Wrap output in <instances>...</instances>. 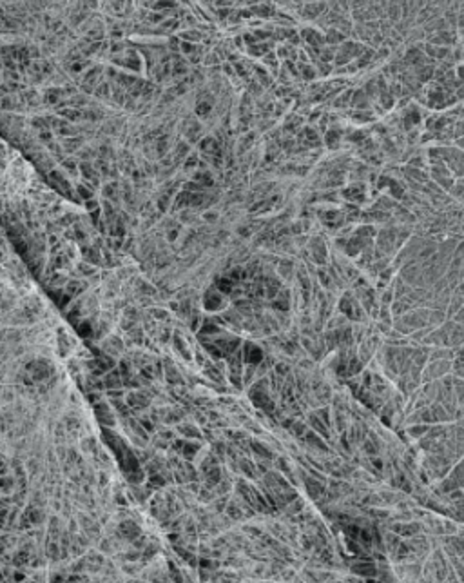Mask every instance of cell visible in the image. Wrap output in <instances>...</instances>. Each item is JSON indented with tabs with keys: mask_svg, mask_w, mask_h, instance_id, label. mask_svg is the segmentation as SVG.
<instances>
[{
	"mask_svg": "<svg viewBox=\"0 0 464 583\" xmlns=\"http://www.w3.org/2000/svg\"><path fill=\"white\" fill-rule=\"evenodd\" d=\"M173 449H176V452H180V454H182L183 458H187V460H192V458L196 456V451L200 449V445L178 440V442L173 443Z\"/></svg>",
	"mask_w": 464,
	"mask_h": 583,
	"instance_id": "8fae6325",
	"label": "cell"
},
{
	"mask_svg": "<svg viewBox=\"0 0 464 583\" xmlns=\"http://www.w3.org/2000/svg\"><path fill=\"white\" fill-rule=\"evenodd\" d=\"M165 483H167V481L163 480V476H161L160 473H154V474H151V476H149V487H151V489H156V487H163Z\"/></svg>",
	"mask_w": 464,
	"mask_h": 583,
	"instance_id": "f1b7e54d",
	"label": "cell"
},
{
	"mask_svg": "<svg viewBox=\"0 0 464 583\" xmlns=\"http://www.w3.org/2000/svg\"><path fill=\"white\" fill-rule=\"evenodd\" d=\"M180 433H183L185 436H190V438H200V431L194 429V427H187V425H180L178 427Z\"/></svg>",
	"mask_w": 464,
	"mask_h": 583,
	"instance_id": "4dcf8cb0",
	"label": "cell"
},
{
	"mask_svg": "<svg viewBox=\"0 0 464 583\" xmlns=\"http://www.w3.org/2000/svg\"><path fill=\"white\" fill-rule=\"evenodd\" d=\"M203 478H205V487L216 489L218 483L221 481V469L218 467V465H214V467L209 469L207 473H203Z\"/></svg>",
	"mask_w": 464,
	"mask_h": 583,
	"instance_id": "7c38bea8",
	"label": "cell"
},
{
	"mask_svg": "<svg viewBox=\"0 0 464 583\" xmlns=\"http://www.w3.org/2000/svg\"><path fill=\"white\" fill-rule=\"evenodd\" d=\"M243 531H245V532H249V534H252V536H261V529L252 527V525H247V527H245Z\"/></svg>",
	"mask_w": 464,
	"mask_h": 583,
	"instance_id": "d590c367",
	"label": "cell"
},
{
	"mask_svg": "<svg viewBox=\"0 0 464 583\" xmlns=\"http://www.w3.org/2000/svg\"><path fill=\"white\" fill-rule=\"evenodd\" d=\"M140 423H142V425H144V429L151 431V433H152V431H156V427L152 425V421L149 420V418H144V416H142V418H140Z\"/></svg>",
	"mask_w": 464,
	"mask_h": 583,
	"instance_id": "e575fe53",
	"label": "cell"
},
{
	"mask_svg": "<svg viewBox=\"0 0 464 583\" xmlns=\"http://www.w3.org/2000/svg\"><path fill=\"white\" fill-rule=\"evenodd\" d=\"M428 431H430V427H428V425H419V427H410L408 433L412 434L414 438H421V434L428 433Z\"/></svg>",
	"mask_w": 464,
	"mask_h": 583,
	"instance_id": "1f68e13d",
	"label": "cell"
},
{
	"mask_svg": "<svg viewBox=\"0 0 464 583\" xmlns=\"http://www.w3.org/2000/svg\"><path fill=\"white\" fill-rule=\"evenodd\" d=\"M290 434L292 436H294V438H301V436H305V431H307V423H305V421H295L294 420V423H292V427L290 429Z\"/></svg>",
	"mask_w": 464,
	"mask_h": 583,
	"instance_id": "4316f807",
	"label": "cell"
},
{
	"mask_svg": "<svg viewBox=\"0 0 464 583\" xmlns=\"http://www.w3.org/2000/svg\"><path fill=\"white\" fill-rule=\"evenodd\" d=\"M428 42L430 44H435V46H455L457 44V33L453 29H443V31H437V33L430 35V39H428Z\"/></svg>",
	"mask_w": 464,
	"mask_h": 583,
	"instance_id": "3957f363",
	"label": "cell"
},
{
	"mask_svg": "<svg viewBox=\"0 0 464 583\" xmlns=\"http://www.w3.org/2000/svg\"><path fill=\"white\" fill-rule=\"evenodd\" d=\"M102 347H104V349H106L107 353H111V354H118V353H122V351H123L122 340H120V338H116V336H109L106 342H102Z\"/></svg>",
	"mask_w": 464,
	"mask_h": 583,
	"instance_id": "5bb4252c",
	"label": "cell"
},
{
	"mask_svg": "<svg viewBox=\"0 0 464 583\" xmlns=\"http://www.w3.org/2000/svg\"><path fill=\"white\" fill-rule=\"evenodd\" d=\"M300 367L301 369H310V367H312V362H310V360H301Z\"/></svg>",
	"mask_w": 464,
	"mask_h": 583,
	"instance_id": "60d3db41",
	"label": "cell"
},
{
	"mask_svg": "<svg viewBox=\"0 0 464 583\" xmlns=\"http://www.w3.org/2000/svg\"><path fill=\"white\" fill-rule=\"evenodd\" d=\"M243 360L247 362V365H259L263 360V351L261 347H257L254 344H245L243 345Z\"/></svg>",
	"mask_w": 464,
	"mask_h": 583,
	"instance_id": "5b68a950",
	"label": "cell"
},
{
	"mask_svg": "<svg viewBox=\"0 0 464 583\" xmlns=\"http://www.w3.org/2000/svg\"><path fill=\"white\" fill-rule=\"evenodd\" d=\"M455 71H457V77H459V80H462V82H464V62L459 66V68L455 69Z\"/></svg>",
	"mask_w": 464,
	"mask_h": 583,
	"instance_id": "f35d334b",
	"label": "cell"
},
{
	"mask_svg": "<svg viewBox=\"0 0 464 583\" xmlns=\"http://www.w3.org/2000/svg\"><path fill=\"white\" fill-rule=\"evenodd\" d=\"M205 309H209V311H216V309H220L223 303H221V296L218 293H214V291H207V294H205Z\"/></svg>",
	"mask_w": 464,
	"mask_h": 583,
	"instance_id": "9a60e30c",
	"label": "cell"
},
{
	"mask_svg": "<svg viewBox=\"0 0 464 583\" xmlns=\"http://www.w3.org/2000/svg\"><path fill=\"white\" fill-rule=\"evenodd\" d=\"M377 567L374 565V563L372 562H357V563H354V565H352V572H354V574H359V576H363V578H374V576H377Z\"/></svg>",
	"mask_w": 464,
	"mask_h": 583,
	"instance_id": "30bf717a",
	"label": "cell"
},
{
	"mask_svg": "<svg viewBox=\"0 0 464 583\" xmlns=\"http://www.w3.org/2000/svg\"><path fill=\"white\" fill-rule=\"evenodd\" d=\"M455 142H457V147L464 151V135H462V136H459V138H457Z\"/></svg>",
	"mask_w": 464,
	"mask_h": 583,
	"instance_id": "7bdbcfd3",
	"label": "cell"
},
{
	"mask_svg": "<svg viewBox=\"0 0 464 583\" xmlns=\"http://www.w3.org/2000/svg\"><path fill=\"white\" fill-rule=\"evenodd\" d=\"M17 511H18L17 507H13V509H11V518H9V519H13V518H15V516H17ZM9 525H11V521H6V524H4V529H6V531H8V529H9Z\"/></svg>",
	"mask_w": 464,
	"mask_h": 583,
	"instance_id": "74e56055",
	"label": "cell"
},
{
	"mask_svg": "<svg viewBox=\"0 0 464 583\" xmlns=\"http://www.w3.org/2000/svg\"><path fill=\"white\" fill-rule=\"evenodd\" d=\"M453 320H455L457 324H462V325H464V305L460 307V309L455 313V315H453Z\"/></svg>",
	"mask_w": 464,
	"mask_h": 583,
	"instance_id": "8d00e7d4",
	"label": "cell"
},
{
	"mask_svg": "<svg viewBox=\"0 0 464 583\" xmlns=\"http://www.w3.org/2000/svg\"><path fill=\"white\" fill-rule=\"evenodd\" d=\"M250 447H252V451L256 452L259 458H263V460H272V458H274V454H270V449L267 447V445H263V443L256 442V440L250 442Z\"/></svg>",
	"mask_w": 464,
	"mask_h": 583,
	"instance_id": "ffe728a7",
	"label": "cell"
},
{
	"mask_svg": "<svg viewBox=\"0 0 464 583\" xmlns=\"http://www.w3.org/2000/svg\"><path fill=\"white\" fill-rule=\"evenodd\" d=\"M198 494H200V496H198V498H200V502H203V503H209V502H212V500H214V494H216V493L212 494V493H211V489H209V487H205V485H203V489H200V493H198Z\"/></svg>",
	"mask_w": 464,
	"mask_h": 583,
	"instance_id": "f546056e",
	"label": "cell"
},
{
	"mask_svg": "<svg viewBox=\"0 0 464 583\" xmlns=\"http://www.w3.org/2000/svg\"><path fill=\"white\" fill-rule=\"evenodd\" d=\"M303 483H305V489H307L308 496L314 498V500L321 498L323 493H325V485H323L325 481H321L319 478H316V480H314V478H305Z\"/></svg>",
	"mask_w": 464,
	"mask_h": 583,
	"instance_id": "52a82bcc",
	"label": "cell"
},
{
	"mask_svg": "<svg viewBox=\"0 0 464 583\" xmlns=\"http://www.w3.org/2000/svg\"><path fill=\"white\" fill-rule=\"evenodd\" d=\"M450 193H452V196L457 198V200H464V178L457 180L452 186V189H450Z\"/></svg>",
	"mask_w": 464,
	"mask_h": 583,
	"instance_id": "484cf974",
	"label": "cell"
},
{
	"mask_svg": "<svg viewBox=\"0 0 464 583\" xmlns=\"http://www.w3.org/2000/svg\"><path fill=\"white\" fill-rule=\"evenodd\" d=\"M94 413H96L98 421H100V423H104V425L113 427L114 423H116V420H114L113 413H111L109 405L104 404V402H100V404H94Z\"/></svg>",
	"mask_w": 464,
	"mask_h": 583,
	"instance_id": "ba28073f",
	"label": "cell"
},
{
	"mask_svg": "<svg viewBox=\"0 0 464 583\" xmlns=\"http://www.w3.org/2000/svg\"><path fill=\"white\" fill-rule=\"evenodd\" d=\"M240 467H241V473L247 478H250V480H256L257 478V467L250 460H245V458L240 460Z\"/></svg>",
	"mask_w": 464,
	"mask_h": 583,
	"instance_id": "44dd1931",
	"label": "cell"
},
{
	"mask_svg": "<svg viewBox=\"0 0 464 583\" xmlns=\"http://www.w3.org/2000/svg\"><path fill=\"white\" fill-rule=\"evenodd\" d=\"M78 332H80L82 336H91V334H93V327H91V325L87 324V322H84V324L82 325H78Z\"/></svg>",
	"mask_w": 464,
	"mask_h": 583,
	"instance_id": "d6a6232c",
	"label": "cell"
},
{
	"mask_svg": "<svg viewBox=\"0 0 464 583\" xmlns=\"http://www.w3.org/2000/svg\"><path fill=\"white\" fill-rule=\"evenodd\" d=\"M308 423H310V425H312L314 429L317 431V433H321L326 440H328L330 434H328V431H326V427H328V425H326L325 421L321 420L319 414H308Z\"/></svg>",
	"mask_w": 464,
	"mask_h": 583,
	"instance_id": "e0dca14e",
	"label": "cell"
},
{
	"mask_svg": "<svg viewBox=\"0 0 464 583\" xmlns=\"http://www.w3.org/2000/svg\"><path fill=\"white\" fill-rule=\"evenodd\" d=\"M305 442H307L308 445H312L314 449H317V451H319V449H321V451H323V452H328V447H326L325 443L321 442V440L317 438V436H316V434H314V433H308V434H307V438H305Z\"/></svg>",
	"mask_w": 464,
	"mask_h": 583,
	"instance_id": "cb8c5ba5",
	"label": "cell"
},
{
	"mask_svg": "<svg viewBox=\"0 0 464 583\" xmlns=\"http://www.w3.org/2000/svg\"><path fill=\"white\" fill-rule=\"evenodd\" d=\"M116 531H118V534L123 538V540H129V541H135L136 538L142 534V529L138 527V524H135V521H131V519L122 521Z\"/></svg>",
	"mask_w": 464,
	"mask_h": 583,
	"instance_id": "277c9868",
	"label": "cell"
},
{
	"mask_svg": "<svg viewBox=\"0 0 464 583\" xmlns=\"http://www.w3.org/2000/svg\"><path fill=\"white\" fill-rule=\"evenodd\" d=\"M406 175H408L410 178L417 180V182H428V175L422 173L421 169H417V167H408V169H406Z\"/></svg>",
	"mask_w": 464,
	"mask_h": 583,
	"instance_id": "83f0119b",
	"label": "cell"
},
{
	"mask_svg": "<svg viewBox=\"0 0 464 583\" xmlns=\"http://www.w3.org/2000/svg\"><path fill=\"white\" fill-rule=\"evenodd\" d=\"M69 531L76 532V519H71V521H69Z\"/></svg>",
	"mask_w": 464,
	"mask_h": 583,
	"instance_id": "ee69618b",
	"label": "cell"
},
{
	"mask_svg": "<svg viewBox=\"0 0 464 583\" xmlns=\"http://www.w3.org/2000/svg\"><path fill=\"white\" fill-rule=\"evenodd\" d=\"M453 394H455V400L459 402L460 405H464V382L462 380H453Z\"/></svg>",
	"mask_w": 464,
	"mask_h": 583,
	"instance_id": "d4e9b609",
	"label": "cell"
},
{
	"mask_svg": "<svg viewBox=\"0 0 464 583\" xmlns=\"http://www.w3.org/2000/svg\"><path fill=\"white\" fill-rule=\"evenodd\" d=\"M104 383H106L107 389H114V387H120V385H123L122 373H120V371H111L109 375L106 376V380H104Z\"/></svg>",
	"mask_w": 464,
	"mask_h": 583,
	"instance_id": "d6986e66",
	"label": "cell"
},
{
	"mask_svg": "<svg viewBox=\"0 0 464 583\" xmlns=\"http://www.w3.org/2000/svg\"><path fill=\"white\" fill-rule=\"evenodd\" d=\"M408 545H410V549H412V553L419 554V556H424V554L430 550V545H428L426 538H412V540L408 541Z\"/></svg>",
	"mask_w": 464,
	"mask_h": 583,
	"instance_id": "4fadbf2b",
	"label": "cell"
},
{
	"mask_svg": "<svg viewBox=\"0 0 464 583\" xmlns=\"http://www.w3.org/2000/svg\"><path fill=\"white\" fill-rule=\"evenodd\" d=\"M165 369H167V375H165V380L169 383H174V385H178V383H183L182 376H180V373H178L176 369H174L173 363L167 360V365H165Z\"/></svg>",
	"mask_w": 464,
	"mask_h": 583,
	"instance_id": "7402d4cb",
	"label": "cell"
},
{
	"mask_svg": "<svg viewBox=\"0 0 464 583\" xmlns=\"http://www.w3.org/2000/svg\"><path fill=\"white\" fill-rule=\"evenodd\" d=\"M453 369H455V373L460 376V378H464V345L460 347L459 351H455V362H453Z\"/></svg>",
	"mask_w": 464,
	"mask_h": 583,
	"instance_id": "603a6c76",
	"label": "cell"
},
{
	"mask_svg": "<svg viewBox=\"0 0 464 583\" xmlns=\"http://www.w3.org/2000/svg\"><path fill=\"white\" fill-rule=\"evenodd\" d=\"M432 176H434V180L439 183L441 188L448 189V191H450L452 186L455 183L453 182V176H452V169H450L444 162L432 164Z\"/></svg>",
	"mask_w": 464,
	"mask_h": 583,
	"instance_id": "6da1fadb",
	"label": "cell"
},
{
	"mask_svg": "<svg viewBox=\"0 0 464 583\" xmlns=\"http://www.w3.org/2000/svg\"><path fill=\"white\" fill-rule=\"evenodd\" d=\"M98 483H100V487H106L107 483H109V481H107V474H100V478H98Z\"/></svg>",
	"mask_w": 464,
	"mask_h": 583,
	"instance_id": "b9f144b4",
	"label": "cell"
},
{
	"mask_svg": "<svg viewBox=\"0 0 464 583\" xmlns=\"http://www.w3.org/2000/svg\"><path fill=\"white\" fill-rule=\"evenodd\" d=\"M227 514L230 516L232 521H234V519H236V521H238V519H243L245 516H247V514H245V507L243 505H241V507L238 505L236 500H234V502H228L227 503Z\"/></svg>",
	"mask_w": 464,
	"mask_h": 583,
	"instance_id": "ac0fdd59",
	"label": "cell"
},
{
	"mask_svg": "<svg viewBox=\"0 0 464 583\" xmlns=\"http://www.w3.org/2000/svg\"><path fill=\"white\" fill-rule=\"evenodd\" d=\"M424 53H426L432 60H441V62H443V60H446L448 56L452 55V49L446 46H435V44L428 42L426 46H424Z\"/></svg>",
	"mask_w": 464,
	"mask_h": 583,
	"instance_id": "9c48e42d",
	"label": "cell"
},
{
	"mask_svg": "<svg viewBox=\"0 0 464 583\" xmlns=\"http://www.w3.org/2000/svg\"><path fill=\"white\" fill-rule=\"evenodd\" d=\"M276 373H278L279 376H288L290 375V365H287V363H278V365H276Z\"/></svg>",
	"mask_w": 464,
	"mask_h": 583,
	"instance_id": "836d02e7",
	"label": "cell"
},
{
	"mask_svg": "<svg viewBox=\"0 0 464 583\" xmlns=\"http://www.w3.org/2000/svg\"><path fill=\"white\" fill-rule=\"evenodd\" d=\"M151 398L152 394H149V392H131V394H127V405L131 407L132 413H138V411H144L151 405Z\"/></svg>",
	"mask_w": 464,
	"mask_h": 583,
	"instance_id": "7a4b0ae2",
	"label": "cell"
},
{
	"mask_svg": "<svg viewBox=\"0 0 464 583\" xmlns=\"http://www.w3.org/2000/svg\"><path fill=\"white\" fill-rule=\"evenodd\" d=\"M393 531L397 532V534H401V536H414V534H417L419 531H421V525L419 524H397L393 525Z\"/></svg>",
	"mask_w": 464,
	"mask_h": 583,
	"instance_id": "2e32d148",
	"label": "cell"
},
{
	"mask_svg": "<svg viewBox=\"0 0 464 583\" xmlns=\"http://www.w3.org/2000/svg\"><path fill=\"white\" fill-rule=\"evenodd\" d=\"M123 570H125V572H129V574H135V572H138L140 569H136L135 565H123Z\"/></svg>",
	"mask_w": 464,
	"mask_h": 583,
	"instance_id": "ab89813d",
	"label": "cell"
},
{
	"mask_svg": "<svg viewBox=\"0 0 464 583\" xmlns=\"http://www.w3.org/2000/svg\"><path fill=\"white\" fill-rule=\"evenodd\" d=\"M448 371H450V360H443V362H435L432 363V365H428V369L424 371V376L422 378L426 380H435V378H441L443 375H446Z\"/></svg>",
	"mask_w": 464,
	"mask_h": 583,
	"instance_id": "8992f818",
	"label": "cell"
}]
</instances>
